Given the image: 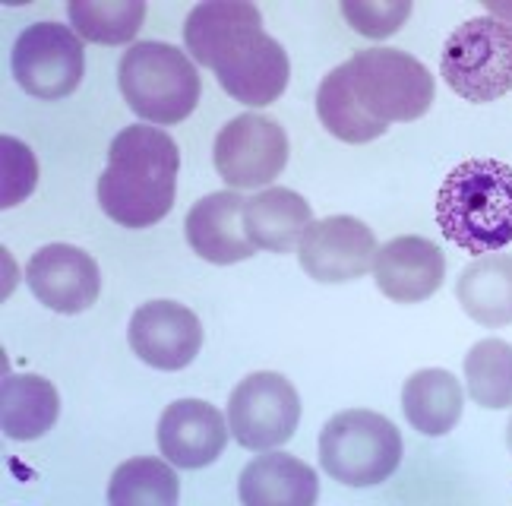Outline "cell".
Listing matches in <instances>:
<instances>
[{"label": "cell", "mask_w": 512, "mask_h": 506, "mask_svg": "<svg viewBox=\"0 0 512 506\" xmlns=\"http://www.w3.org/2000/svg\"><path fill=\"white\" fill-rule=\"evenodd\" d=\"M190 61L209 67L234 102L266 108L288 89V51L263 32V16L253 4L219 0L196 4L184 23Z\"/></svg>", "instance_id": "6da1fadb"}, {"label": "cell", "mask_w": 512, "mask_h": 506, "mask_svg": "<svg viewBox=\"0 0 512 506\" xmlns=\"http://www.w3.org/2000/svg\"><path fill=\"white\" fill-rule=\"evenodd\" d=\"M181 149L159 127H127L108 146V168L98 178V203L124 228H152L174 206Z\"/></svg>", "instance_id": "7a4b0ae2"}, {"label": "cell", "mask_w": 512, "mask_h": 506, "mask_svg": "<svg viewBox=\"0 0 512 506\" xmlns=\"http://www.w3.org/2000/svg\"><path fill=\"white\" fill-rule=\"evenodd\" d=\"M437 225L449 244L475 257L512 244V165L468 159L452 168L437 190Z\"/></svg>", "instance_id": "3957f363"}, {"label": "cell", "mask_w": 512, "mask_h": 506, "mask_svg": "<svg viewBox=\"0 0 512 506\" xmlns=\"http://www.w3.org/2000/svg\"><path fill=\"white\" fill-rule=\"evenodd\" d=\"M117 83L133 114L155 127H171L190 118L203 89L190 54L168 42H136L124 51Z\"/></svg>", "instance_id": "277c9868"}, {"label": "cell", "mask_w": 512, "mask_h": 506, "mask_svg": "<svg viewBox=\"0 0 512 506\" xmlns=\"http://www.w3.org/2000/svg\"><path fill=\"white\" fill-rule=\"evenodd\" d=\"M348 89L358 108L370 121L411 124L424 118L433 105L430 70L399 48H367L354 51L345 61Z\"/></svg>", "instance_id": "5b68a950"}, {"label": "cell", "mask_w": 512, "mask_h": 506, "mask_svg": "<svg viewBox=\"0 0 512 506\" xmlns=\"http://www.w3.org/2000/svg\"><path fill=\"white\" fill-rule=\"evenodd\" d=\"M402 462V434L380 412L348 408L320 431L323 472L348 488H373L396 475Z\"/></svg>", "instance_id": "8992f818"}, {"label": "cell", "mask_w": 512, "mask_h": 506, "mask_svg": "<svg viewBox=\"0 0 512 506\" xmlns=\"http://www.w3.org/2000/svg\"><path fill=\"white\" fill-rule=\"evenodd\" d=\"M440 76L446 86L471 105H487L512 92V23L497 16H475L452 29Z\"/></svg>", "instance_id": "52a82bcc"}, {"label": "cell", "mask_w": 512, "mask_h": 506, "mask_svg": "<svg viewBox=\"0 0 512 506\" xmlns=\"http://www.w3.org/2000/svg\"><path fill=\"white\" fill-rule=\"evenodd\" d=\"M13 76L32 99L57 102L80 89L86 76L83 38L61 23H32L13 45Z\"/></svg>", "instance_id": "ba28073f"}, {"label": "cell", "mask_w": 512, "mask_h": 506, "mask_svg": "<svg viewBox=\"0 0 512 506\" xmlns=\"http://www.w3.org/2000/svg\"><path fill=\"white\" fill-rule=\"evenodd\" d=\"M301 421V396L282 374L260 371L244 377L228 399L231 437L244 450H275L294 437Z\"/></svg>", "instance_id": "9c48e42d"}, {"label": "cell", "mask_w": 512, "mask_h": 506, "mask_svg": "<svg viewBox=\"0 0 512 506\" xmlns=\"http://www.w3.org/2000/svg\"><path fill=\"white\" fill-rule=\"evenodd\" d=\"M212 162L231 190L266 187L288 165V133L266 114H241L215 136Z\"/></svg>", "instance_id": "30bf717a"}, {"label": "cell", "mask_w": 512, "mask_h": 506, "mask_svg": "<svg viewBox=\"0 0 512 506\" xmlns=\"http://www.w3.org/2000/svg\"><path fill=\"white\" fill-rule=\"evenodd\" d=\"M377 235L354 216H329L310 222L298 244L301 269L313 282L345 285L361 279L377 260Z\"/></svg>", "instance_id": "8fae6325"}, {"label": "cell", "mask_w": 512, "mask_h": 506, "mask_svg": "<svg viewBox=\"0 0 512 506\" xmlns=\"http://www.w3.org/2000/svg\"><path fill=\"white\" fill-rule=\"evenodd\" d=\"M127 339L133 355L155 371H184L203 348V326L184 304L149 301L133 310Z\"/></svg>", "instance_id": "7c38bea8"}, {"label": "cell", "mask_w": 512, "mask_h": 506, "mask_svg": "<svg viewBox=\"0 0 512 506\" xmlns=\"http://www.w3.org/2000/svg\"><path fill=\"white\" fill-rule=\"evenodd\" d=\"M32 295L57 314H83L98 301L102 272L92 253L73 244H45L26 266Z\"/></svg>", "instance_id": "4fadbf2b"}, {"label": "cell", "mask_w": 512, "mask_h": 506, "mask_svg": "<svg viewBox=\"0 0 512 506\" xmlns=\"http://www.w3.org/2000/svg\"><path fill=\"white\" fill-rule=\"evenodd\" d=\"M231 427L215 405L203 399H177L159 418V450L177 469H206L222 456Z\"/></svg>", "instance_id": "5bb4252c"}, {"label": "cell", "mask_w": 512, "mask_h": 506, "mask_svg": "<svg viewBox=\"0 0 512 506\" xmlns=\"http://www.w3.org/2000/svg\"><path fill=\"white\" fill-rule=\"evenodd\" d=\"M443 276V250L421 235H402L386 241L377 250V260H373L377 288L396 304H421L433 298L443 285Z\"/></svg>", "instance_id": "9a60e30c"}, {"label": "cell", "mask_w": 512, "mask_h": 506, "mask_svg": "<svg viewBox=\"0 0 512 506\" xmlns=\"http://www.w3.org/2000/svg\"><path fill=\"white\" fill-rule=\"evenodd\" d=\"M244 203L238 190H219L209 193L200 203H193L187 212V244L196 257H203L215 266L244 263L256 253V244L247 238L244 228Z\"/></svg>", "instance_id": "2e32d148"}, {"label": "cell", "mask_w": 512, "mask_h": 506, "mask_svg": "<svg viewBox=\"0 0 512 506\" xmlns=\"http://www.w3.org/2000/svg\"><path fill=\"white\" fill-rule=\"evenodd\" d=\"M238 497L244 506H313L320 497V478L298 456L266 453L247 462Z\"/></svg>", "instance_id": "e0dca14e"}, {"label": "cell", "mask_w": 512, "mask_h": 506, "mask_svg": "<svg viewBox=\"0 0 512 506\" xmlns=\"http://www.w3.org/2000/svg\"><path fill=\"white\" fill-rule=\"evenodd\" d=\"M310 222V203L288 187H266L244 203L247 238L269 253H288L294 244H301Z\"/></svg>", "instance_id": "ac0fdd59"}, {"label": "cell", "mask_w": 512, "mask_h": 506, "mask_svg": "<svg viewBox=\"0 0 512 506\" xmlns=\"http://www.w3.org/2000/svg\"><path fill=\"white\" fill-rule=\"evenodd\" d=\"M61 396L38 374H7L0 386V427L10 440H38L57 424Z\"/></svg>", "instance_id": "d6986e66"}, {"label": "cell", "mask_w": 512, "mask_h": 506, "mask_svg": "<svg viewBox=\"0 0 512 506\" xmlns=\"http://www.w3.org/2000/svg\"><path fill=\"white\" fill-rule=\"evenodd\" d=\"M456 298L465 314L490 329L512 323V257L487 253L462 269Z\"/></svg>", "instance_id": "ffe728a7"}, {"label": "cell", "mask_w": 512, "mask_h": 506, "mask_svg": "<svg viewBox=\"0 0 512 506\" xmlns=\"http://www.w3.org/2000/svg\"><path fill=\"white\" fill-rule=\"evenodd\" d=\"M402 412L424 437H443L462 418V383L443 367H424L402 386Z\"/></svg>", "instance_id": "44dd1931"}, {"label": "cell", "mask_w": 512, "mask_h": 506, "mask_svg": "<svg viewBox=\"0 0 512 506\" xmlns=\"http://www.w3.org/2000/svg\"><path fill=\"white\" fill-rule=\"evenodd\" d=\"M317 114L326 133H332L336 140L351 143V146L373 143V140H380V136H386L389 130V124L370 121L358 108V102H354V95L348 89L345 64H339L336 70H329L323 76V83L317 89Z\"/></svg>", "instance_id": "7402d4cb"}, {"label": "cell", "mask_w": 512, "mask_h": 506, "mask_svg": "<svg viewBox=\"0 0 512 506\" xmlns=\"http://www.w3.org/2000/svg\"><path fill=\"white\" fill-rule=\"evenodd\" d=\"M67 16L83 42L127 45L143 29L146 4L143 0H73Z\"/></svg>", "instance_id": "603a6c76"}, {"label": "cell", "mask_w": 512, "mask_h": 506, "mask_svg": "<svg viewBox=\"0 0 512 506\" xmlns=\"http://www.w3.org/2000/svg\"><path fill=\"white\" fill-rule=\"evenodd\" d=\"M181 497V481L162 459L140 456L117 465L108 484V503L114 506H174Z\"/></svg>", "instance_id": "cb8c5ba5"}, {"label": "cell", "mask_w": 512, "mask_h": 506, "mask_svg": "<svg viewBox=\"0 0 512 506\" xmlns=\"http://www.w3.org/2000/svg\"><path fill=\"white\" fill-rule=\"evenodd\" d=\"M468 396L481 408H512V345L503 339H484L465 355Z\"/></svg>", "instance_id": "d4e9b609"}, {"label": "cell", "mask_w": 512, "mask_h": 506, "mask_svg": "<svg viewBox=\"0 0 512 506\" xmlns=\"http://www.w3.org/2000/svg\"><path fill=\"white\" fill-rule=\"evenodd\" d=\"M0 152H4V181H0V206L13 209L23 203L38 184V159L35 152L16 140V136H0Z\"/></svg>", "instance_id": "484cf974"}, {"label": "cell", "mask_w": 512, "mask_h": 506, "mask_svg": "<svg viewBox=\"0 0 512 506\" xmlns=\"http://www.w3.org/2000/svg\"><path fill=\"white\" fill-rule=\"evenodd\" d=\"M342 13L354 32L367 38H389L396 35L405 19L411 16V4H342Z\"/></svg>", "instance_id": "4316f807"}, {"label": "cell", "mask_w": 512, "mask_h": 506, "mask_svg": "<svg viewBox=\"0 0 512 506\" xmlns=\"http://www.w3.org/2000/svg\"><path fill=\"white\" fill-rule=\"evenodd\" d=\"M506 446H509V453H512V418H509V424H506Z\"/></svg>", "instance_id": "83f0119b"}]
</instances>
